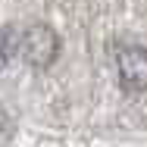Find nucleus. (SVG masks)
I'll list each match as a JSON object with an SVG mask.
<instances>
[{"label":"nucleus","instance_id":"2","mask_svg":"<svg viewBox=\"0 0 147 147\" xmlns=\"http://www.w3.org/2000/svg\"><path fill=\"white\" fill-rule=\"evenodd\" d=\"M116 69H119V85L131 94L147 91V50L144 47H119L116 50Z\"/></svg>","mask_w":147,"mask_h":147},{"label":"nucleus","instance_id":"1","mask_svg":"<svg viewBox=\"0 0 147 147\" xmlns=\"http://www.w3.org/2000/svg\"><path fill=\"white\" fill-rule=\"evenodd\" d=\"M19 53L22 59L34 66V69H47L59 53V38L53 31L47 28V25H31L25 34H22V41H19Z\"/></svg>","mask_w":147,"mask_h":147}]
</instances>
